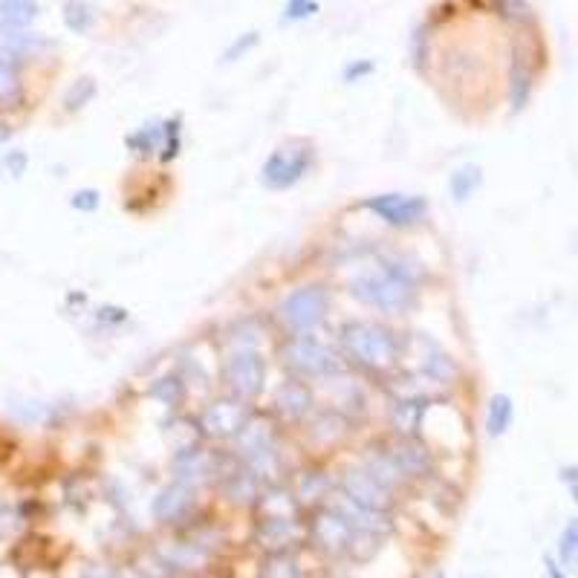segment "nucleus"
Here are the masks:
<instances>
[{
	"instance_id": "37",
	"label": "nucleus",
	"mask_w": 578,
	"mask_h": 578,
	"mask_svg": "<svg viewBox=\"0 0 578 578\" xmlns=\"http://www.w3.org/2000/svg\"><path fill=\"white\" fill-rule=\"evenodd\" d=\"M99 203H102V197H99V191L96 188H79L73 197H70V206L76 211H84V214H90V211L99 209Z\"/></svg>"
},
{
	"instance_id": "27",
	"label": "nucleus",
	"mask_w": 578,
	"mask_h": 578,
	"mask_svg": "<svg viewBox=\"0 0 578 578\" xmlns=\"http://www.w3.org/2000/svg\"><path fill=\"white\" fill-rule=\"evenodd\" d=\"M480 185H483V171H480V165H460V168L451 174V180H448V188H451L454 203H466Z\"/></svg>"
},
{
	"instance_id": "43",
	"label": "nucleus",
	"mask_w": 578,
	"mask_h": 578,
	"mask_svg": "<svg viewBox=\"0 0 578 578\" xmlns=\"http://www.w3.org/2000/svg\"><path fill=\"white\" fill-rule=\"evenodd\" d=\"M84 578H125V576L116 573V570H93V573H87Z\"/></svg>"
},
{
	"instance_id": "34",
	"label": "nucleus",
	"mask_w": 578,
	"mask_h": 578,
	"mask_svg": "<svg viewBox=\"0 0 578 578\" xmlns=\"http://www.w3.org/2000/svg\"><path fill=\"white\" fill-rule=\"evenodd\" d=\"M428 47H431V27L422 24L420 29H414V38H411V64L420 73L428 67Z\"/></svg>"
},
{
	"instance_id": "11",
	"label": "nucleus",
	"mask_w": 578,
	"mask_h": 578,
	"mask_svg": "<svg viewBox=\"0 0 578 578\" xmlns=\"http://www.w3.org/2000/svg\"><path fill=\"white\" fill-rule=\"evenodd\" d=\"M252 417V411H249V405L243 402V399H237V396H217V399H211L209 405L200 411V417H197V425H200V431H203V437H209V440H235L237 431L246 425V420Z\"/></svg>"
},
{
	"instance_id": "7",
	"label": "nucleus",
	"mask_w": 578,
	"mask_h": 578,
	"mask_svg": "<svg viewBox=\"0 0 578 578\" xmlns=\"http://www.w3.org/2000/svg\"><path fill=\"white\" fill-rule=\"evenodd\" d=\"M304 541L327 558H344L353 550L356 532L330 503H324V506L313 509L307 529H304Z\"/></svg>"
},
{
	"instance_id": "17",
	"label": "nucleus",
	"mask_w": 578,
	"mask_h": 578,
	"mask_svg": "<svg viewBox=\"0 0 578 578\" xmlns=\"http://www.w3.org/2000/svg\"><path fill=\"white\" fill-rule=\"evenodd\" d=\"M388 451H391L394 463L408 483H417V480H425L434 474V454L417 437H399L396 443L388 446Z\"/></svg>"
},
{
	"instance_id": "14",
	"label": "nucleus",
	"mask_w": 578,
	"mask_h": 578,
	"mask_svg": "<svg viewBox=\"0 0 578 578\" xmlns=\"http://www.w3.org/2000/svg\"><path fill=\"white\" fill-rule=\"evenodd\" d=\"M252 535H255V544L272 555V552L295 550V547L301 544V538H304V529H301L298 518H287V515H258Z\"/></svg>"
},
{
	"instance_id": "21",
	"label": "nucleus",
	"mask_w": 578,
	"mask_h": 578,
	"mask_svg": "<svg viewBox=\"0 0 578 578\" xmlns=\"http://www.w3.org/2000/svg\"><path fill=\"white\" fill-rule=\"evenodd\" d=\"M362 469L385 489V492H391V495H396V492H402L405 486H411L405 477H402V472H399V466L394 463V457H391V451H388V446L385 448H373L368 457L362 460Z\"/></svg>"
},
{
	"instance_id": "36",
	"label": "nucleus",
	"mask_w": 578,
	"mask_h": 578,
	"mask_svg": "<svg viewBox=\"0 0 578 578\" xmlns=\"http://www.w3.org/2000/svg\"><path fill=\"white\" fill-rule=\"evenodd\" d=\"M151 394L157 396L159 402H165V405L174 408V405L180 402V396H183V385H180L177 379H171V376H168V379H157V385L151 388Z\"/></svg>"
},
{
	"instance_id": "3",
	"label": "nucleus",
	"mask_w": 578,
	"mask_h": 578,
	"mask_svg": "<svg viewBox=\"0 0 578 578\" xmlns=\"http://www.w3.org/2000/svg\"><path fill=\"white\" fill-rule=\"evenodd\" d=\"M235 448L237 463H243L246 469H252V472L263 480V486H269L275 472H278V466H281L275 425L266 420V417H249L246 425L237 431Z\"/></svg>"
},
{
	"instance_id": "42",
	"label": "nucleus",
	"mask_w": 578,
	"mask_h": 578,
	"mask_svg": "<svg viewBox=\"0 0 578 578\" xmlns=\"http://www.w3.org/2000/svg\"><path fill=\"white\" fill-rule=\"evenodd\" d=\"M544 564H547V570H544V578H570V576H567V570H564L561 564H555L552 558H547Z\"/></svg>"
},
{
	"instance_id": "16",
	"label": "nucleus",
	"mask_w": 578,
	"mask_h": 578,
	"mask_svg": "<svg viewBox=\"0 0 578 578\" xmlns=\"http://www.w3.org/2000/svg\"><path fill=\"white\" fill-rule=\"evenodd\" d=\"M272 402H275V414L284 422H292V425L307 422L313 417V411H316V394H313V388H310L304 379H295V376H289L284 385L275 388Z\"/></svg>"
},
{
	"instance_id": "26",
	"label": "nucleus",
	"mask_w": 578,
	"mask_h": 578,
	"mask_svg": "<svg viewBox=\"0 0 578 578\" xmlns=\"http://www.w3.org/2000/svg\"><path fill=\"white\" fill-rule=\"evenodd\" d=\"M38 18L35 0H0V21L9 29H27Z\"/></svg>"
},
{
	"instance_id": "19",
	"label": "nucleus",
	"mask_w": 578,
	"mask_h": 578,
	"mask_svg": "<svg viewBox=\"0 0 578 578\" xmlns=\"http://www.w3.org/2000/svg\"><path fill=\"white\" fill-rule=\"evenodd\" d=\"M289 492H292V498L298 503V509H318L336 492V483L327 477V472L307 469V472L298 474V480H295V486Z\"/></svg>"
},
{
	"instance_id": "24",
	"label": "nucleus",
	"mask_w": 578,
	"mask_h": 578,
	"mask_svg": "<svg viewBox=\"0 0 578 578\" xmlns=\"http://www.w3.org/2000/svg\"><path fill=\"white\" fill-rule=\"evenodd\" d=\"M263 336H266V327H263L261 318L246 316L237 318L235 324L226 330V344H229L232 350H258Z\"/></svg>"
},
{
	"instance_id": "38",
	"label": "nucleus",
	"mask_w": 578,
	"mask_h": 578,
	"mask_svg": "<svg viewBox=\"0 0 578 578\" xmlns=\"http://www.w3.org/2000/svg\"><path fill=\"white\" fill-rule=\"evenodd\" d=\"M258 41H261V38H258V32H243V35L237 38L235 44H232V47L226 50V55H223V61H237V58H243V55L249 53L252 47H258Z\"/></svg>"
},
{
	"instance_id": "32",
	"label": "nucleus",
	"mask_w": 578,
	"mask_h": 578,
	"mask_svg": "<svg viewBox=\"0 0 578 578\" xmlns=\"http://www.w3.org/2000/svg\"><path fill=\"white\" fill-rule=\"evenodd\" d=\"M93 21H96V15H93V6H90V3H84V0H67V3H64V24L73 29V32L84 35L87 29L93 27Z\"/></svg>"
},
{
	"instance_id": "5",
	"label": "nucleus",
	"mask_w": 578,
	"mask_h": 578,
	"mask_svg": "<svg viewBox=\"0 0 578 578\" xmlns=\"http://www.w3.org/2000/svg\"><path fill=\"white\" fill-rule=\"evenodd\" d=\"M281 365L289 370V376L295 379H333L342 362L336 356L333 347H327L324 342L310 336H287L281 347H278Z\"/></svg>"
},
{
	"instance_id": "9",
	"label": "nucleus",
	"mask_w": 578,
	"mask_h": 578,
	"mask_svg": "<svg viewBox=\"0 0 578 578\" xmlns=\"http://www.w3.org/2000/svg\"><path fill=\"white\" fill-rule=\"evenodd\" d=\"M266 359L258 350H232L223 362V382L232 391V396L252 402L266 388Z\"/></svg>"
},
{
	"instance_id": "31",
	"label": "nucleus",
	"mask_w": 578,
	"mask_h": 578,
	"mask_svg": "<svg viewBox=\"0 0 578 578\" xmlns=\"http://www.w3.org/2000/svg\"><path fill=\"white\" fill-rule=\"evenodd\" d=\"M96 96V79H76L70 87H67V93H64V99H61V105L67 113H76L84 105H90V99Z\"/></svg>"
},
{
	"instance_id": "44",
	"label": "nucleus",
	"mask_w": 578,
	"mask_h": 578,
	"mask_svg": "<svg viewBox=\"0 0 578 578\" xmlns=\"http://www.w3.org/2000/svg\"><path fill=\"white\" fill-rule=\"evenodd\" d=\"M12 125H9V122H6V119H0V145H3V142H9V139H12Z\"/></svg>"
},
{
	"instance_id": "10",
	"label": "nucleus",
	"mask_w": 578,
	"mask_h": 578,
	"mask_svg": "<svg viewBox=\"0 0 578 578\" xmlns=\"http://www.w3.org/2000/svg\"><path fill=\"white\" fill-rule=\"evenodd\" d=\"M128 148L139 157H157L159 162H174L183 151V128L180 119L148 122L128 136Z\"/></svg>"
},
{
	"instance_id": "30",
	"label": "nucleus",
	"mask_w": 578,
	"mask_h": 578,
	"mask_svg": "<svg viewBox=\"0 0 578 578\" xmlns=\"http://www.w3.org/2000/svg\"><path fill=\"white\" fill-rule=\"evenodd\" d=\"M558 558H561V567L567 573H573L578 564V524L576 521H567V526L561 529L558 535Z\"/></svg>"
},
{
	"instance_id": "6",
	"label": "nucleus",
	"mask_w": 578,
	"mask_h": 578,
	"mask_svg": "<svg viewBox=\"0 0 578 578\" xmlns=\"http://www.w3.org/2000/svg\"><path fill=\"white\" fill-rule=\"evenodd\" d=\"M316 165V148L310 142H287L281 148H275L269 159L263 162V183L275 191H287L292 185H298Z\"/></svg>"
},
{
	"instance_id": "8",
	"label": "nucleus",
	"mask_w": 578,
	"mask_h": 578,
	"mask_svg": "<svg viewBox=\"0 0 578 578\" xmlns=\"http://www.w3.org/2000/svg\"><path fill=\"white\" fill-rule=\"evenodd\" d=\"M362 209L370 211L373 217H379L385 226L391 229H417L428 217V200L422 194H373L362 200Z\"/></svg>"
},
{
	"instance_id": "12",
	"label": "nucleus",
	"mask_w": 578,
	"mask_h": 578,
	"mask_svg": "<svg viewBox=\"0 0 578 578\" xmlns=\"http://www.w3.org/2000/svg\"><path fill=\"white\" fill-rule=\"evenodd\" d=\"M229 460L220 457L217 451H209V448L191 446L177 451L174 463H171V472H174V480L180 483H188V486H200V483H209V480H220V474L226 472Z\"/></svg>"
},
{
	"instance_id": "15",
	"label": "nucleus",
	"mask_w": 578,
	"mask_h": 578,
	"mask_svg": "<svg viewBox=\"0 0 578 578\" xmlns=\"http://www.w3.org/2000/svg\"><path fill=\"white\" fill-rule=\"evenodd\" d=\"M194 509H197V489L180 480H171L165 489H159L154 506H151L154 518L162 526L185 524L194 515Z\"/></svg>"
},
{
	"instance_id": "1",
	"label": "nucleus",
	"mask_w": 578,
	"mask_h": 578,
	"mask_svg": "<svg viewBox=\"0 0 578 578\" xmlns=\"http://www.w3.org/2000/svg\"><path fill=\"white\" fill-rule=\"evenodd\" d=\"M425 269L408 255H385L350 281V295L382 316H405L417 307Z\"/></svg>"
},
{
	"instance_id": "20",
	"label": "nucleus",
	"mask_w": 578,
	"mask_h": 578,
	"mask_svg": "<svg viewBox=\"0 0 578 578\" xmlns=\"http://www.w3.org/2000/svg\"><path fill=\"white\" fill-rule=\"evenodd\" d=\"M428 408H431V405H428L425 396L408 394L402 396V399H396L394 405H391V425L396 428V434H399V437H417L422 422H425Z\"/></svg>"
},
{
	"instance_id": "40",
	"label": "nucleus",
	"mask_w": 578,
	"mask_h": 578,
	"mask_svg": "<svg viewBox=\"0 0 578 578\" xmlns=\"http://www.w3.org/2000/svg\"><path fill=\"white\" fill-rule=\"evenodd\" d=\"M376 67H373V61H353L347 70H344V79L347 81H362L365 76H370Z\"/></svg>"
},
{
	"instance_id": "23",
	"label": "nucleus",
	"mask_w": 578,
	"mask_h": 578,
	"mask_svg": "<svg viewBox=\"0 0 578 578\" xmlns=\"http://www.w3.org/2000/svg\"><path fill=\"white\" fill-rule=\"evenodd\" d=\"M347 431H350V422H347V417H344L342 411H336V408L318 414L316 420L310 422V437L316 440L318 446H333V443H339V440L347 437Z\"/></svg>"
},
{
	"instance_id": "4",
	"label": "nucleus",
	"mask_w": 578,
	"mask_h": 578,
	"mask_svg": "<svg viewBox=\"0 0 578 578\" xmlns=\"http://www.w3.org/2000/svg\"><path fill=\"white\" fill-rule=\"evenodd\" d=\"M327 310H330V289L324 284H304L278 301L275 318L287 336H310L324 321Z\"/></svg>"
},
{
	"instance_id": "29",
	"label": "nucleus",
	"mask_w": 578,
	"mask_h": 578,
	"mask_svg": "<svg viewBox=\"0 0 578 578\" xmlns=\"http://www.w3.org/2000/svg\"><path fill=\"white\" fill-rule=\"evenodd\" d=\"M263 578H304L292 552H272L263 564Z\"/></svg>"
},
{
	"instance_id": "41",
	"label": "nucleus",
	"mask_w": 578,
	"mask_h": 578,
	"mask_svg": "<svg viewBox=\"0 0 578 578\" xmlns=\"http://www.w3.org/2000/svg\"><path fill=\"white\" fill-rule=\"evenodd\" d=\"M6 165H9L12 174L18 177V174H24V168H27V157H24V154H9V157H6Z\"/></svg>"
},
{
	"instance_id": "2",
	"label": "nucleus",
	"mask_w": 578,
	"mask_h": 578,
	"mask_svg": "<svg viewBox=\"0 0 578 578\" xmlns=\"http://www.w3.org/2000/svg\"><path fill=\"white\" fill-rule=\"evenodd\" d=\"M344 356L368 373H388L402 359V342L394 330L376 324V321H344L339 330Z\"/></svg>"
},
{
	"instance_id": "28",
	"label": "nucleus",
	"mask_w": 578,
	"mask_h": 578,
	"mask_svg": "<svg viewBox=\"0 0 578 578\" xmlns=\"http://www.w3.org/2000/svg\"><path fill=\"white\" fill-rule=\"evenodd\" d=\"M422 373H425L431 382H437V385H451V382L457 379L460 368H457V362H454L448 353L434 347V350L428 353V359L422 362Z\"/></svg>"
},
{
	"instance_id": "18",
	"label": "nucleus",
	"mask_w": 578,
	"mask_h": 578,
	"mask_svg": "<svg viewBox=\"0 0 578 578\" xmlns=\"http://www.w3.org/2000/svg\"><path fill=\"white\" fill-rule=\"evenodd\" d=\"M217 489L223 500H229L235 506H255V500L263 492V480L243 463L232 460V466H226V472L220 474Z\"/></svg>"
},
{
	"instance_id": "22",
	"label": "nucleus",
	"mask_w": 578,
	"mask_h": 578,
	"mask_svg": "<svg viewBox=\"0 0 578 578\" xmlns=\"http://www.w3.org/2000/svg\"><path fill=\"white\" fill-rule=\"evenodd\" d=\"M532 84H535V76H532V64L518 47L512 50V58H509V105L515 113H521L529 99H532Z\"/></svg>"
},
{
	"instance_id": "13",
	"label": "nucleus",
	"mask_w": 578,
	"mask_h": 578,
	"mask_svg": "<svg viewBox=\"0 0 578 578\" xmlns=\"http://www.w3.org/2000/svg\"><path fill=\"white\" fill-rule=\"evenodd\" d=\"M336 492L342 498L353 500L359 506H368V509H376V512H391V506H394V495L385 492L362 466L344 469L339 474V480H336Z\"/></svg>"
},
{
	"instance_id": "35",
	"label": "nucleus",
	"mask_w": 578,
	"mask_h": 578,
	"mask_svg": "<svg viewBox=\"0 0 578 578\" xmlns=\"http://www.w3.org/2000/svg\"><path fill=\"white\" fill-rule=\"evenodd\" d=\"M495 12L509 24H529L532 21V9L524 0H495Z\"/></svg>"
},
{
	"instance_id": "25",
	"label": "nucleus",
	"mask_w": 578,
	"mask_h": 578,
	"mask_svg": "<svg viewBox=\"0 0 578 578\" xmlns=\"http://www.w3.org/2000/svg\"><path fill=\"white\" fill-rule=\"evenodd\" d=\"M512 420H515V402H512V396H492L489 405H486V434H489L492 440H498V437H503V434L512 428Z\"/></svg>"
},
{
	"instance_id": "39",
	"label": "nucleus",
	"mask_w": 578,
	"mask_h": 578,
	"mask_svg": "<svg viewBox=\"0 0 578 578\" xmlns=\"http://www.w3.org/2000/svg\"><path fill=\"white\" fill-rule=\"evenodd\" d=\"M318 12V3L316 0H289L287 3V21H301V18H310V15H316Z\"/></svg>"
},
{
	"instance_id": "33",
	"label": "nucleus",
	"mask_w": 578,
	"mask_h": 578,
	"mask_svg": "<svg viewBox=\"0 0 578 578\" xmlns=\"http://www.w3.org/2000/svg\"><path fill=\"white\" fill-rule=\"evenodd\" d=\"M21 96V76L12 67V61H6L0 55V105H9Z\"/></svg>"
}]
</instances>
